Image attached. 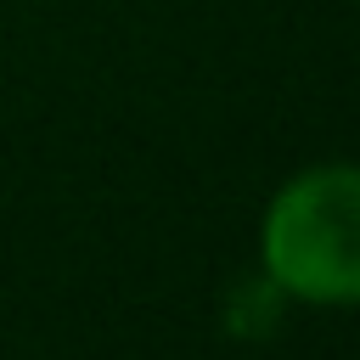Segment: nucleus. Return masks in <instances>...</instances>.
<instances>
[{
  "label": "nucleus",
  "mask_w": 360,
  "mask_h": 360,
  "mask_svg": "<svg viewBox=\"0 0 360 360\" xmlns=\"http://www.w3.org/2000/svg\"><path fill=\"white\" fill-rule=\"evenodd\" d=\"M259 259L304 304H360V163L292 174L264 208Z\"/></svg>",
  "instance_id": "nucleus-1"
}]
</instances>
